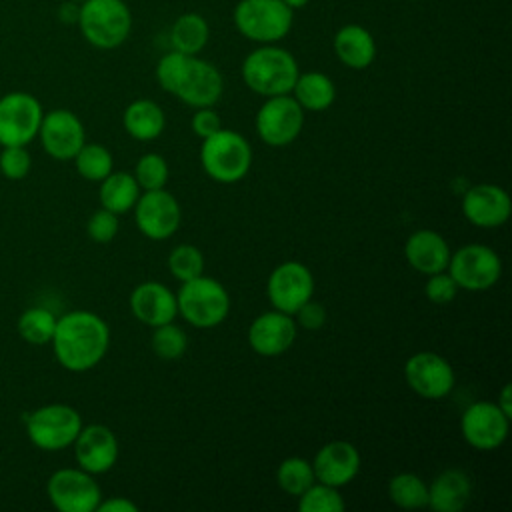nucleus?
<instances>
[{
	"mask_svg": "<svg viewBox=\"0 0 512 512\" xmlns=\"http://www.w3.org/2000/svg\"><path fill=\"white\" fill-rule=\"evenodd\" d=\"M56 360L70 372L94 368L108 352L110 328L94 312L72 310L56 320L52 334Z\"/></svg>",
	"mask_w": 512,
	"mask_h": 512,
	"instance_id": "1",
	"label": "nucleus"
},
{
	"mask_svg": "<svg viewBox=\"0 0 512 512\" xmlns=\"http://www.w3.org/2000/svg\"><path fill=\"white\" fill-rule=\"evenodd\" d=\"M298 74L296 58L276 44H260L242 62L244 84L266 98L290 94Z\"/></svg>",
	"mask_w": 512,
	"mask_h": 512,
	"instance_id": "2",
	"label": "nucleus"
},
{
	"mask_svg": "<svg viewBox=\"0 0 512 512\" xmlns=\"http://www.w3.org/2000/svg\"><path fill=\"white\" fill-rule=\"evenodd\" d=\"M176 304L178 314L194 328L220 326L230 312V296L224 284L204 274L182 282Z\"/></svg>",
	"mask_w": 512,
	"mask_h": 512,
	"instance_id": "3",
	"label": "nucleus"
},
{
	"mask_svg": "<svg viewBox=\"0 0 512 512\" xmlns=\"http://www.w3.org/2000/svg\"><path fill=\"white\" fill-rule=\"evenodd\" d=\"M200 164L212 180L234 184L248 174L252 166V148L242 134L222 128L202 140Z\"/></svg>",
	"mask_w": 512,
	"mask_h": 512,
	"instance_id": "4",
	"label": "nucleus"
},
{
	"mask_svg": "<svg viewBox=\"0 0 512 512\" xmlns=\"http://www.w3.org/2000/svg\"><path fill=\"white\" fill-rule=\"evenodd\" d=\"M78 26L92 46L112 50L126 42L132 14L124 0H84L78 8Z\"/></svg>",
	"mask_w": 512,
	"mask_h": 512,
	"instance_id": "5",
	"label": "nucleus"
},
{
	"mask_svg": "<svg viewBox=\"0 0 512 512\" xmlns=\"http://www.w3.org/2000/svg\"><path fill=\"white\" fill-rule=\"evenodd\" d=\"M236 30L258 44H274L292 28V8L282 0H240L232 14Z\"/></svg>",
	"mask_w": 512,
	"mask_h": 512,
	"instance_id": "6",
	"label": "nucleus"
},
{
	"mask_svg": "<svg viewBox=\"0 0 512 512\" xmlns=\"http://www.w3.org/2000/svg\"><path fill=\"white\" fill-rule=\"evenodd\" d=\"M82 428V416L68 404H46L26 416V434L30 442L46 452H58L76 440Z\"/></svg>",
	"mask_w": 512,
	"mask_h": 512,
	"instance_id": "7",
	"label": "nucleus"
},
{
	"mask_svg": "<svg viewBox=\"0 0 512 512\" xmlns=\"http://www.w3.org/2000/svg\"><path fill=\"white\" fill-rule=\"evenodd\" d=\"M446 270L458 288L468 292H484L500 280L502 260L490 246L466 244L450 254Z\"/></svg>",
	"mask_w": 512,
	"mask_h": 512,
	"instance_id": "8",
	"label": "nucleus"
},
{
	"mask_svg": "<svg viewBox=\"0 0 512 512\" xmlns=\"http://www.w3.org/2000/svg\"><path fill=\"white\" fill-rule=\"evenodd\" d=\"M304 126V110L290 94L268 96L256 112V132L268 146L292 144Z\"/></svg>",
	"mask_w": 512,
	"mask_h": 512,
	"instance_id": "9",
	"label": "nucleus"
},
{
	"mask_svg": "<svg viewBox=\"0 0 512 512\" xmlns=\"http://www.w3.org/2000/svg\"><path fill=\"white\" fill-rule=\"evenodd\" d=\"M52 506L60 512H94L102 500V490L94 474L78 468L56 470L46 484Z\"/></svg>",
	"mask_w": 512,
	"mask_h": 512,
	"instance_id": "10",
	"label": "nucleus"
},
{
	"mask_svg": "<svg viewBox=\"0 0 512 512\" xmlns=\"http://www.w3.org/2000/svg\"><path fill=\"white\" fill-rule=\"evenodd\" d=\"M44 110L28 92H8L0 98V144L26 146L38 136Z\"/></svg>",
	"mask_w": 512,
	"mask_h": 512,
	"instance_id": "11",
	"label": "nucleus"
},
{
	"mask_svg": "<svg viewBox=\"0 0 512 512\" xmlns=\"http://www.w3.org/2000/svg\"><path fill=\"white\" fill-rule=\"evenodd\" d=\"M224 90L220 70L198 56H186L170 94L192 108L214 106Z\"/></svg>",
	"mask_w": 512,
	"mask_h": 512,
	"instance_id": "12",
	"label": "nucleus"
},
{
	"mask_svg": "<svg viewBox=\"0 0 512 512\" xmlns=\"http://www.w3.org/2000/svg\"><path fill=\"white\" fill-rule=\"evenodd\" d=\"M132 210L138 230L150 240L170 238L178 230L182 218L176 196L164 188L140 192Z\"/></svg>",
	"mask_w": 512,
	"mask_h": 512,
	"instance_id": "13",
	"label": "nucleus"
},
{
	"mask_svg": "<svg viewBox=\"0 0 512 512\" xmlns=\"http://www.w3.org/2000/svg\"><path fill=\"white\" fill-rule=\"evenodd\" d=\"M510 430V418L496 402L480 400L470 404L460 418L462 438L476 450L488 452L502 446Z\"/></svg>",
	"mask_w": 512,
	"mask_h": 512,
	"instance_id": "14",
	"label": "nucleus"
},
{
	"mask_svg": "<svg viewBox=\"0 0 512 512\" xmlns=\"http://www.w3.org/2000/svg\"><path fill=\"white\" fill-rule=\"evenodd\" d=\"M270 304L286 314H294L314 294V276L308 266L296 260L278 264L266 282Z\"/></svg>",
	"mask_w": 512,
	"mask_h": 512,
	"instance_id": "15",
	"label": "nucleus"
},
{
	"mask_svg": "<svg viewBox=\"0 0 512 512\" xmlns=\"http://www.w3.org/2000/svg\"><path fill=\"white\" fill-rule=\"evenodd\" d=\"M404 378L412 392L428 400H440L454 388L456 376L450 362L436 352H416L404 364Z\"/></svg>",
	"mask_w": 512,
	"mask_h": 512,
	"instance_id": "16",
	"label": "nucleus"
},
{
	"mask_svg": "<svg viewBox=\"0 0 512 512\" xmlns=\"http://www.w3.org/2000/svg\"><path fill=\"white\" fill-rule=\"evenodd\" d=\"M38 134L46 154L56 160H72L86 142L80 118L64 108H56L44 114Z\"/></svg>",
	"mask_w": 512,
	"mask_h": 512,
	"instance_id": "17",
	"label": "nucleus"
},
{
	"mask_svg": "<svg viewBox=\"0 0 512 512\" xmlns=\"http://www.w3.org/2000/svg\"><path fill=\"white\" fill-rule=\"evenodd\" d=\"M296 334L294 316L274 308L252 320L248 326V344L256 354L272 358L284 354L294 344Z\"/></svg>",
	"mask_w": 512,
	"mask_h": 512,
	"instance_id": "18",
	"label": "nucleus"
},
{
	"mask_svg": "<svg viewBox=\"0 0 512 512\" xmlns=\"http://www.w3.org/2000/svg\"><path fill=\"white\" fill-rule=\"evenodd\" d=\"M76 462L90 474L108 472L118 460V438L104 424L82 426L76 440L72 442Z\"/></svg>",
	"mask_w": 512,
	"mask_h": 512,
	"instance_id": "19",
	"label": "nucleus"
},
{
	"mask_svg": "<svg viewBox=\"0 0 512 512\" xmlns=\"http://www.w3.org/2000/svg\"><path fill=\"white\" fill-rule=\"evenodd\" d=\"M510 196L502 186L476 184L464 192L462 212L478 228H498L510 218Z\"/></svg>",
	"mask_w": 512,
	"mask_h": 512,
	"instance_id": "20",
	"label": "nucleus"
},
{
	"mask_svg": "<svg viewBox=\"0 0 512 512\" xmlns=\"http://www.w3.org/2000/svg\"><path fill=\"white\" fill-rule=\"evenodd\" d=\"M360 462V452L352 442L332 440L316 452L312 468L318 482L342 488L356 478Z\"/></svg>",
	"mask_w": 512,
	"mask_h": 512,
	"instance_id": "21",
	"label": "nucleus"
},
{
	"mask_svg": "<svg viewBox=\"0 0 512 512\" xmlns=\"http://www.w3.org/2000/svg\"><path fill=\"white\" fill-rule=\"evenodd\" d=\"M130 310L138 322L152 328L174 322L178 316L176 294L160 282H140L130 292Z\"/></svg>",
	"mask_w": 512,
	"mask_h": 512,
	"instance_id": "22",
	"label": "nucleus"
},
{
	"mask_svg": "<svg viewBox=\"0 0 512 512\" xmlns=\"http://www.w3.org/2000/svg\"><path fill=\"white\" fill-rule=\"evenodd\" d=\"M450 254L452 252L444 236L430 228L412 232L404 244V256L408 264L424 276L446 270L450 262Z\"/></svg>",
	"mask_w": 512,
	"mask_h": 512,
	"instance_id": "23",
	"label": "nucleus"
},
{
	"mask_svg": "<svg viewBox=\"0 0 512 512\" xmlns=\"http://www.w3.org/2000/svg\"><path fill=\"white\" fill-rule=\"evenodd\" d=\"M472 496V480L460 468L442 470L428 484V506L434 512H460Z\"/></svg>",
	"mask_w": 512,
	"mask_h": 512,
	"instance_id": "24",
	"label": "nucleus"
},
{
	"mask_svg": "<svg viewBox=\"0 0 512 512\" xmlns=\"http://www.w3.org/2000/svg\"><path fill=\"white\" fill-rule=\"evenodd\" d=\"M334 52L344 66L352 70H364L376 58V42L364 26L344 24L334 34Z\"/></svg>",
	"mask_w": 512,
	"mask_h": 512,
	"instance_id": "25",
	"label": "nucleus"
},
{
	"mask_svg": "<svg viewBox=\"0 0 512 512\" xmlns=\"http://www.w3.org/2000/svg\"><path fill=\"white\" fill-rule=\"evenodd\" d=\"M122 124L124 130L134 138V140H154L164 132L166 126V116L160 104L148 98L134 100L126 106L122 114Z\"/></svg>",
	"mask_w": 512,
	"mask_h": 512,
	"instance_id": "26",
	"label": "nucleus"
},
{
	"mask_svg": "<svg viewBox=\"0 0 512 512\" xmlns=\"http://www.w3.org/2000/svg\"><path fill=\"white\" fill-rule=\"evenodd\" d=\"M292 96L302 106V110L322 112L334 104L336 86L330 80V76L318 70H310V72L298 74L292 86Z\"/></svg>",
	"mask_w": 512,
	"mask_h": 512,
	"instance_id": "27",
	"label": "nucleus"
},
{
	"mask_svg": "<svg viewBox=\"0 0 512 512\" xmlns=\"http://www.w3.org/2000/svg\"><path fill=\"white\" fill-rule=\"evenodd\" d=\"M140 196V186L134 178V174L118 170L110 172L104 180H100V204L102 208L114 212V214H126L134 208L136 200Z\"/></svg>",
	"mask_w": 512,
	"mask_h": 512,
	"instance_id": "28",
	"label": "nucleus"
},
{
	"mask_svg": "<svg viewBox=\"0 0 512 512\" xmlns=\"http://www.w3.org/2000/svg\"><path fill=\"white\" fill-rule=\"evenodd\" d=\"M210 38V28L208 22L194 12H186L178 16L170 28V44L174 50L196 56L198 52L204 50Z\"/></svg>",
	"mask_w": 512,
	"mask_h": 512,
	"instance_id": "29",
	"label": "nucleus"
},
{
	"mask_svg": "<svg viewBox=\"0 0 512 512\" xmlns=\"http://www.w3.org/2000/svg\"><path fill=\"white\" fill-rule=\"evenodd\" d=\"M388 496L398 508H424L428 506V484L414 472H400L390 478Z\"/></svg>",
	"mask_w": 512,
	"mask_h": 512,
	"instance_id": "30",
	"label": "nucleus"
},
{
	"mask_svg": "<svg viewBox=\"0 0 512 512\" xmlns=\"http://www.w3.org/2000/svg\"><path fill=\"white\" fill-rule=\"evenodd\" d=\"M276 482H278V486H280L286 494L298 498L308 486H312V484L316 482L312 462H308L306 458H300V456L284 458V460L278 464Z\"/></svg>",
	"mask_w": 512,
	"mask_h": 512,
	"instance_id": "31",
	"label": "nucleus"
},
{
	"mask_svg": "<svg viewBox=\"0 0 512 512\" xmlns=\"http://www.w3.org/2000/svg\"><path fill=\"white\" fill-rule=\"evenodd\" d=\"M72 160L76 164L78 174L90 182L104 180L112 172V166H114L110 150L96 142H92V144L84 142Z\"/></svg>",
	"mask_w": 512,
	"mask_h": 512,
	"instance_id": "32",
	"label": "nucleus"
},
{
	"mask_svg": "<svg viewBox=\"0 0 512 512\" xmlns=\"http://www.w3.org/2000/svg\"><path fill=\"white\" fill-rule=\"evenodd\" d=\"M56 320L58 318L48 308H42V306L28 308L18 318V334L28 344H48L52 340Z\"/></svg>",
	"mask_w": 512,
	"mask_h": 512,
	"instance_id": "33",
	"label": "nucleus"
},
{
	"mask_svg": "<svg viewBox=\"0 0 512 512\" xmlns=\"http://www.w3.org/2000/svg\"><path fill=\"white\" fill-rule=\"evenodd\" d=\"M346 502L338 488L314 482L298 496V510L300 512H344Z\"/></svg>",
	"mask_w": 512,
	"mask_h": 512,
	"instance_id": "34",
	"label": "nucleus"
},
{
	"mask_svg": "<svg viewBox=\"0 0 512 512\" xmlns=\"http://www.w3.org/2000/svg\"><path fill=\"white\" fill-rule=\"evenodd\" d=\"M152 352L162 360H176L180 358L188 348V336L186 332L176 326L174 322H166L160 326H154L152 338H150Z\"/></svg>",
	"mask_w": 512,
	"mask_h": 512,
	"instance_id": "35",
	"label": "nucleus"
},
{
	"mask_svg": "<svg viewBox=\"0 0 512 512\" xmlns=\"http://www.w3.org/2000/svg\"><path fill=\"white\" fill-rule=\"evenodd\" d=\"M168 270L180 282L192 280L204 274V254L192 244H178L168 256Z\"/></svg>",
	"mask_w": 512,
	"mask_h": 512,
	"instance_id": "36",
	"label": "nucleus"
},
{
	"mask_svg": "<svg viewBox=\"0 0 512 512\" xmlns=\"http://www.w3.org/2000/svg\"><path fill=\"white\" fill-rule=\"evenodd\" d=\"M168 176H170V170H168L164 156H160L156 152H148L138 158L136 168H134V178H136L140 190L164 188L168 182Z\"/></svg>",
	"mask_w": 512,
	"mask_h": 512,
	"instance_id": "37",
	"label": "nucleus"
},
{
	"mask_svg": "<svg viewBox=\"0 0 512 512\" xmlns=\"http://www.w3.org/2000/svg\"><path fill=\"white\" fill-rule=\"evenodd\" d=\"M32 166L26 146H2L0 152V172L8 180H22L28 176Z\"/></svg>",
	"mask_w": 512,
	"mask_h": 512,
	"instance_id": "38",
	"label": "nucleus"
},
{
	"mask_svg": "<svg viewBox=\"0 0 512 512\" xmlns=\"http://www.w3.org/2000/svg\"><path fill=\"white\" fill-rule=\"evenodd\" d=\"M86 232L88 236L98 242V244H108L116 238L118 234V214L106 210V208H100L96 210L90 218H88V224H86Z\"/></svg>",
	"mask_w": 512,
	"mask_h": 512,
	"instance_id": "39",
	"label": "nucleus"
},
{
	"mask_svg": "<svg viewBox=\"0 0 512 512\" xmlns=\"http://www.w3.org/2000/svg\"><path fill=\"white\" fill-rule=\"evenodd\" d=\"M458 284L448 274V270L430 274L424 286V294L432 304H450L458 294Z\"/></svg>",
	"mask_w": 512,
	"mask_h": 512,
	"instance_id": "40",
	"label": "nucleus"
},
{
	"mask_svg": "<svg viewBox=\"0 0 512 512\" xmlns=\"http://www.w3.org/2000/svg\"><path fill=\"white\" fill-rule=\"evenodd\" d=\"M190 126H192V132L204 140L216 134L218 130H222V118L218 116V112L212 110V106H204V108H196V112L192 114Z\"/></svg>",
	"mask_w": 512,
	"mask_h": 512,
	"instance_id": "41",
	"label": "nucleus"
},
{
	"mask_svg": "<svg viewBox=\"0 0 512 512\" xmlns=\"http://www.w3.org/2000/svg\"><path fill=\"white\" fill-rule=\"evenodd\" d=\"M292 316H294L296 326H300L304 330H318L326 322V308L320 302L310 298Z\"/></svg>",
	"mask_w": 512,
	"mask_h": 512,
	"instance_id": "42",
	"label": "nucleus"
},
{
	"mask_svg": "<svg viewBox=\"0 0 512 512\" xmlns=\"http://www.w3.org/2000/svg\"><path fill=\"white\" fill-rule=\"evenodd\" d=\"M96 510L98 512H138V506L124 496H114L108 500H100Z\"/></svg>",
	"mask_w": 512,
	"mask_h": 512,
	"instance_id": "43",
	"label": "nucleus"
},
{
	"mask_svg": "<svg viewBox=\"0 0 512 512\" xmlns=\"http://www.w3.org/2000/svg\"><path fill=\"white\" fill-rule=\"evenodd\" d=\"M496 406H498L508 418H512V388H510V384H504V386H502L500 396H498V400H496Z\"/></svg>",
	"mask_w": 512,
	"mask_h": 512,
	"instance_id": "44",
	"label": "nucleus"
},
{
	"mask_svg": "<svg viewBox=\"0 0 512 512\" xmlns=\"http://www.w3.org/2000/svg\"><path fill=\"white\" fill-rule=\"evenodd\" d=\"M282 2H286L294 10V8H304L310 0H282Z\"/></svg>",
	"mask_w": 512,
	"mask_h": 512,
	"instance_id": "45",
	"label": "nucleus"
},
{
	"mask_svg": "<svg viewBox=\"0 0 512 512\" xmlns=\"http://www.w3.org/2000/svg\"><path fill=\"white\" fill-rule=\"evenodd\" d=\"M68 2H84V0H68Z\"/></svg>",
	"mask_w": 512,
	"mask_h": 512,
	"instance_id": "46",
	"label": "nucleus"
}]
</instances>
